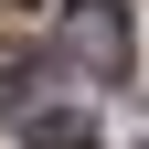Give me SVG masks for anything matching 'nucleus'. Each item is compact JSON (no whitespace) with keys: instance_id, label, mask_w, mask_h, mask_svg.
<instances>
[{"instance_id":"nucleus-1","label":"nucleus","mask_w":149,"mask_h":149,"mask_svg":"<svg viewBox=\"0 0 149 149\" xmlns=\"http://www.w3.org/2000/svg\"><path fill=\"white\" fill-rule=\"evenodd\" d=\"M74 74H96V85H128L139 64V32H128V0H64V22H53Z\"/></svg>"},{"instance_id":"nucleus-2","label":"nucleus","mask_w":149,"mask_h":149,"mask_svg":"<svg viewBox=\"0 0 149 149\" xmlns=\"http://www.w3.org/2000/svg\"><path fill=\"white\" fill-rule=\"evenodd\" d=\"M22 139H32V149H96V128L74 117V107H32V117H22Z\"/></svg>"},{"instance_id":"nucleus-3","label":"nucleus","mask_w":149,"mask_h":149,"mask_svg":"<svg viewBox=\"0 0 149 149\" xmlns=\"http://www.w3.org/2000/svg\"><path fill=\"white\" fill-rule=\"evenodd\" d=\"M32 74L43 64H0V107H11V117H32Z\"/></svg>"}]
</instances>
